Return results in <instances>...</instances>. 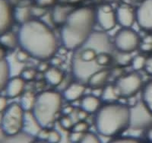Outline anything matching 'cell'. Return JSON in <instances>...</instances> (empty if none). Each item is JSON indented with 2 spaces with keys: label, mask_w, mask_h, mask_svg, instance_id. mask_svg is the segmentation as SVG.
<instances>
[{
  "label": "cell",
  "mask_w": 152,
  "mask_h": 143,
  "mask_svg": "<svg viewBox=\"0 0 152 143\" xmlns=\"http://www.w3.org/2000/svg\"><path fill=\"white\" fill-rule=\"evenodd\" d=\"M81 0H69V2H71V3H76V2H80Z\"/></svg>",
  "instance_id": "obj_48"
},
{
  "label": "cell",
  "mask_w": 152,
  "mask_h": 143,
  "mask_svg": "<svg viewBox=\"0 0 152 143\" xmlns=\"http://www.w3.org/2000/svg\"><path fill=\"white\" fill-rule=\"evenodd\" d=\"M19 47L37 60L52 59L58 50L56 35L46 23L31 19L21 24L18 31Z\"/></svg>",
  "instance_id": "obj_1"
},
{
  "label": "cell",
  "mask_w": 152,
  "mask_h": 143,
  "mask_svg": "<svg viewBox=\"0 0 152 143\" xmlns=\"http://www.w3.org/2000/svg\"><path fill=\"white\" fill-rule=\"evenodd\" d=\"M62 112H63V114L64 115H69L70 114H72L73 111V107H72V106H66V107H65L64 108L62 109Z\"/></svg>",
  "instance_id": "obj_45"
},
{
  "label": "cell",
  "mask_w": 152,
  "mask_h": 143,
  "mask_svg": "<svg viewBox=\"0 0 152 143\" xmlns=\"http://www.w3.org/2000/svg\"><path fill=\"white\" fill-rule=\"evenodd\" d=\"M25 81L20 76L10 78L5 87V95L9 99H15L24 92Z\"/></svg>",
  "instance_id": "obj_13"
},
{
  "label": "cell",
  "mask_w": 152,
  "mask_h": 143,
  "mask_svg": "<svg viewBox=\"0 0 152 143\" xmlns=\"http://www.w3.org/2000/svg\"><path fill=\"white\" fill-rule=\"evenodd\" d=\"M110 76V72L108 69H98L91 75L87 81L91 88H102Z\"/></svg>",
  "instance_id": "obj_15"
},
{
  "label": "cell",
  "mask_w": 152,
  "mask_h": 143,
  "mask_svg": "<svg viewBox=\"0 0 152 143\" xmlns=\"http://www.w3.org/2000/svg\"><path fill=\"white\" fill-rule=\"evenodd\" d=\"M89 124L85 120H79L78 122L74 123L72 131L77 132L80 133H85L88 131Z\"/></svg>",
  "instance_id": "obj_29"
},
{
  "label": "cell",
  "mask_w": 152,
  "mask_h": 143,
  "mask_svg": "<svg viewBox=\"0 0 152 143\" xmlns=\"http://www.w3.org/2000/svg\"><path fill=\"white\" fill-rule=\"evenodd\" d=\"M104 1H107V2H115V1H118V0H104Z\"/></svg>",
  "instance_id": "obj_49"
},
{
  "label": "cell",
  "mask_w": 152,
  "mask_h": 143,
  "mask_svg": "<svg viewBox=\"0 0 152 143\" xmlns=\"http://www.w3.org/2000/svg\"><path fill=\"white\" fill-rule=\"evenodd\" d=\"M64 73L56 67H50L45 73V79L52 86H59L64 80Z\"/></svg>",
  "instance_id": "obj_18"
},
{
  "label": "cell",
  "mask_w": 152,
  "mask_h": 143,
  "mask_svg": "<svg viewBox=\"0 0 152 143\" xmlns=\"http://www.w3.org/2000/svg\"><path fill=\"white\" fill-rule=\"evenodd\" d=\"M6 51L7 50L5 48H3L2 46H0V61L4 59H6V57H5L6 56Z\"/></svg>",
  "instance_id": "obj_47"
},
{
  "label": "cell",
  "mask_w": 152,
  "mask_h": 143,
  "mask_svg": "<svg viewBox=\"0 0 152 143\" xmlns=\"http://www.w3.org/2000/svg\"><path fill=\"white\" fill-rule=\"evenodd\" d=\"M135 14L138 26L144 31L152 32V0H143Z\"/></svg>",
  "instance_id": "obj_9"
},
{
  "label": "cell",
  "mask_w": 152,
  "mask_h": 143,
  "mask_svg": "<svg viewBox=\"0 0 152 143\" xmlns=\"http://www.w3.org/2000/svg\"><path fill=\"white\" fill-rule=\"evenodd\" d=\"M142 41L139 35L130 28H123L114 37V46L123 54H131L140 48Z\"/></svg>",
  "instance_id": "obj_6"
},
{
  "label": "cell",
  "mask_w": 152,
  "mask_h": 143,
  "mask_svg": "<svg viewBox=\"0 0 152 143\" xmlns=\"http://www.w3.org/2000/svg\"><path fill=\"white\" fill-rule=\"evenodd\" d=\"M142 101L152 114V81L148 82L142 90Z\"/></svg>",
  "instance_id": "obj_25"
},
{
  "label": "cell",
  "mask_w": 152,
  "mask_h": 143,
  "mask_svg": "<svg viewBox=\"0 0 152 143\" xmlns=\"http://www.w3.org/2000/svg\"><path fill=\"white\" fill-rule=\"evenodd\" d=\"M50 69V66L47 62H46L45 61H42V62H40L37 66V69L41 73H45L48 69Z\"/></svg>",
  "instance_id": "obj_41"
},
{
  "label": "cell",
  "mask_w": 152,
  "mask_h": 143,
  "mask_svg": "<svg viewBox=\"0 0 152 143\" xmlns=\"http://www.w3.org/2000/svg\"><path fill=\"white\" fill-rule=\"evenodd\" d=\"M81 48H83V50L79 53V58H78L79 59L78 60L80 62L85 64H90L95 62V59H96V57H97L98 53L94 47H82Z\"/></svg>",
  "instance_id": "obj_23"
},
{
  "label": "cell",
  "mask_w": 152,
  "mask_h": 143,
  "mask_svg": "<svg viewBox=\"0 0 152 143\" xmlns=\"http://www.w3.org/2000/svg\"><path fill=\"white\" fill-rule=\"evenodd\" d=\"M25 111L19 103H9L2 114L0 125L8 137L15 136L23 131L25 122Z\"/></svg>",
  "instance_id": "obj_5"
},
{
  "label": "cell",
  "mask_w": 152,
  "mask_h": 143,
  "mask_svg": "<svg viewBox=\"0 0 152 143\" xmlns=\"http://www.w3.org/2000/svg\"><path fill=\"white\" fill-rule=\"evenodd\" d=\"M140 49L144 52H152V37L146 38L143 43H141Z\"/></svg>",
  "instance_id": "obj_35"
},
{
  "label": "cell",
  "mask_w": 152,
  "mask_h": 143,
  "mask_svg": "<svg viewBox=\"0 0 152 143\" xmlns=\"http://www.w3.org/2000/svg\"><path fill=\"white\" fill-rule=\"evenodd\" d=\"M112 141L117 142H138V140L134 138H116V139H113Z\"/></svg>",
  "instance_id": "obj_42"
},
{
  "label": "cell",
  "mask_w": 152,
  "mask_h": 143,
  "mask_svg": "<svg viewBox=\"0 0 152 143\" xmlns=\"http://www.w3.org/2000/svg\"><path fill=\"white\" fill-rule=\"evenodd\" d=\"M81 142L84 143H98L100 142V139L99 138L97 135L91 132H86L83 134L82 139L81 140Z\"/></svg>",
  "instance_id": "obj_30"
},
{
  "label": "cell",
  "mask_w": 152,
  "mask_h": 143,
  "mask_svg": "<svg viewBox=\"0 0 152 143\" xmlns=\"http://www.w3.org/2000/svg\"><path fill=\"white\" fill-rule=\"evenodd\" d=\"M37 96L32 92H24L20 96L19 104L25 112H31L34 107Z\"/></svg>",
  "instance_id": "obj_22"
},
{
  "label": "cell",
  "mask_w": 152,
  "mask_h": 143,
  "mask_svg": "<svg viewBox=\"0 0 152 143\" xmlns=\"http://www.w3.org/2000/svg\"><path fill=\"white\" fill-rule=\"evenodd\" d=\"M37 74V72L35 69H31V68H27L24 69L20 73V77L24 80L25 81H32L35 78Z\"/></svg>",
  "instance_id": "obj_28"
},
{
  "label": "cell",
  "mask_w": 152,
  "mask_h": 143,
  "mask_svg": "<svg viewBox=\"0 0 152 143\" xmlns=\"http://www.w3.org/2000/svg\"><path fill=\"white\" fill-rule=\"evenodd\" d=\"M31 12H32L33 16H35L37 18H40L42 16L45 15L46 13H47V10H46V8L37 5L36 7H33L31 9Z\"/></svg>",
  "instance_id": "obj_34"
},
{
  "label": "cell",
  "mask_w": 152,
  "mask_h": 143,
  "mask_svg": "<svg viewBox=\"0 0 152 143\" xmlns=\"http://www.w3.org/2000/svg\"><path fill=\"white\" fill-rule=\"evenodd\" d=\"M14 21V8L10 1L0 0V35L10 31Z\"/></svg>",
  "instance_id": "obj_10"
},
{
  "label": "cell",
  "mask_w": 152,
  "mask_h": 143,
  "mask_svg": "<svg viewBox=\"0 0 152 143\" xmlns=\"http://www.w3.org/2000/svg\"><path fill=\"white\" fill-rule=\"evenodd\" d=\"M62 140L61 134L56 130L51 129L49 132V136L47 138V141L50 142H59Z\"/></svg>",
  "instance_id": "obj_33"
},
{
  "label": "cell",
  "mask_w": 152,
  "mask_h": 143,
  "mask_svg": "<svg viewBox=\"0 0 152 143\" xmlns=\"http://www.w3.org/2000/svg\"><path fill=\"white\" fill-rule=\"evenodd\" d=\"M145 70L147 72L148 74L152 76V55L150 56L148 58H147Z\"/></svg>",
  "instance_id": "obj_40"
},
{
  "label": "cell",
  "mask_w": 152,
  "mask_h": 143,
  "mask_svg": "<svg viewBox=\"0 0 152 143\" xmlns=\"http://www.w3.org/2000/svg\"><path fill=\"white\" fill-rule=\"evenodd\" d=\"M113 62V56L109 52H100L98 53L95 62L99 67H106L110 66Z\"/></svg>",
  "instance_id": "obj_26"
},
{
  "label": "cell",
  "mask_w": 152,
  "mask_h": 143,
  "mask_svg": "<svg viewBox=\"0 0 152 143\" xmlns=\"http://www.w3.org/2000/svg\"><path fill=\"white\" fill-rule=\"evenodd\" d=\"M151 125L152 114L142 100L130 108L129 128L134 130H142L147 129Z\"/></svg>",
  "instance_id": "obj_8"
},
{
  "label": "cell",
  "mask_w": 152,
  "mask_h": 143,
  "mask_svg": "<svg viewBox=\"0 0 152 143\" xmlns=\"http://www.w3.org/2000/svg\"><path fill=\"white\" fill-rule=\"evenodd\" d=\"M119 98L117 90L115 85H107L103 89V94L101 96V99L107 101V103H111V102H116Z\"/></svg>",
  "instance_id": "obj_24"
},
{
  "label": "cell",
  "mask_w": 152,
  "mask_h": 143,
  "mask_svg": "<svg viewBox=\"0 0 152 143\" xmlns=\"http://www.w3.org/2000/svg\"><path fill=\"white\" fill-rule=\"evenodd\" d=\"M36 1L37 5H40V6L44 8H47L48 6L52 5L56 2V0H36Z\"/></svg>",
  "instance_id": "obj_39"
},
{
  "label": "cell",
  "mask_w": 152,
  "mask_h": 143,
  "mask_svg": "<svg viewBox=\"0 0 152 143\" xmlns=\"http://www.w3.org/2000/svg\"><path fill=\"white\" fill-rule=\"evenodd\" d=\"M49 132H50L49 128H42L39 131V133H37V136L42 140H47L49 136Z\"/></svg>",
  "instance_id": "obj_38"
},
{
  "label": "cell",
  "mask_w": 152,
  "mask_h": 143,
  "mask_svg": "<svg viewBox=\"0 0 152 143\" xmlns=\"http://www.w3.org/2000/svg\"><path fill=\"white\" fill-rule=\"evenodd\" d=\"M147 58L143 55L135 56L131 61L132 67L135 71H140L142 69H145L146 65Z\"/></svg>",
  "instance_id": "obj_27"
},
{
  "label": "cell",
  "mask_w": 152,
  "mask_h": 143,
  "mask_svg": "<svg viewBox=\"0 0 152 143\" xmlns=\"http://www.w3.org/2000/svg\"><path fill=\"white\" fill-rule=\"evenodd\" d=\"M100 107H101L100 98L93 95L84 97L81 100V108L85 110L88 114L97 113Z\"/></svg>",
  "instance_id": "obj_16"
},
{
  "label": "cell",
  "mask_w": 152,
  "mask_h": 143,
  "mask_svg": "<svg viewBox=\"0 0 152 143\" xmlns=\"http://www.w3.org/2000/svg\"><path fill=\"white\" fill-rule=\"evenodd\" d=\"M97 21L104 31H110L117 24L116 12L109 5H104L97 11Z\"/></svg>",
  "instance_id": "obj_11"
},
{
  "label": "cell",
  "mask_w": 152,
  "mask_h": 143,
  "mask_svg": "<svg viewBox=\"0 0 152 143\" xmlns=\"http://www.w3.org/2000/svg\"><path fill=\"white\" fill-rule=\"evenodd\" d=\"M32 12L31 9L28 6L18 5L14 9V18L15 21L21 24H25L32 19Z\"/></svg>",
  "instance_id": "obj_19"
},
{
  "label": "cell",
  "mask_w": 152,
  "mask_h": 143,
  "mask_svg": "<svg viewBox=\"0 0 152 143\" xmlns=\"http://www.w3.org/2000/svg\"><path fill=\"white\" fill-rule=\"evenodd\" d=\"M145 136H146V138H147V139L148 140V141L151 142H152V125L151 126H149V127L147 129Z\"/></svg>",
  "instance_id": "obj_46"
},
{
  "label": "cell",
  "mask_w": 152,
  "mask_h": 143,
  "mask_svg": "<svg viewBox=\"0 0 152 143\" xmlns=\"http://www.w3.org/2000/svg\"><path fill=\"white\" fill-rule=\"evenodd\" d=\"M115 12L117 23L123 28H131L136 21L135 12L129 5H120Z\"/></svg>",
  "instance_id": "obj_12"
},
{
  "label": "cell",
  "mask_w": 152,
  "mask_h": 143,
  "mask_svg": "<svg viewBox=\"0 0 152 143\" xmlns=\"http://www.w3.org/2000/svg\"><path fill=\"white\" fill-rule=\"evenodd\" d=\"M15 58L16 60L18 62H20V63H24L27 61H28V59L31 58V56L26 51H24V50L20 48V50L16 53Z\"/></svg>",
  "instance_id": "obj_32"
},
{
  "label": "cell",
  "mask_w": 152,
  "mask_h": 143,
  "mask_svg": "<svg viewBox=\"0 0 152 143\" xmlns=\"http://www.w3.org/2000/svg\"><path fill=\"white\" fill-rule=\"evenodd\" d=\"M71 12L72 11L69 10L66 6L56 5L52 12L53 21L55 24L62 26L66 21Z\"/></svg>",
  "instance_id": "obj_20"
},
{
  "label": "cell",
  "mask_w": 152,
  "mask_h": 143,
  "mask_svg": "<svg viewBox=\"0 0 152 143\" xmlns=\"http://www.w3.org/2000/svg\"><path fill=\"white\" fill-rule=\"evenodd\" d=\"M8 98L6 96H2L0 95V114H2L3 112L6 110V108L9 106V103H8Z\"/></svg>",
  "instance_id": "obj_36"
},
{
  "label": "cell",
  "mask_w": 152,
  "mask_h": 143,
  "mask_svg": "<svg viewBox=\"0 0 152 143\" xmlns=\"http://www.w3.org/2000/svg\"><path fill=\"white\" fill-rule=\"evenodd\" d=\"M97 12L89 7L72 10L60 31V38L65 48L79 50L93 33L97 21Z\"/></svg>",
  "instance_id": "obj_2"
},
{
  "label": "cell",
  "mask_w": 152,
  "mask_h": 143,
  "mask_svg": "<svg viewBox=\"0 0 152 143\" xmlns=\"http://www.w3.org/2000/svg\"><path fill=\"white\" fill-rule=\"evenodd\" d=\"M62 95L54 91H46L37 96L31 113L42 128L53 124L62 111Z\"/></svg>",
  "instance_id": "obj_4"
},
{
  "label": "cell",
  "mask_w": 152,
  "mask_h": 143,
  "mask_svg": "<svg viewBox=\"0 0 152 143\" xmlns=\"http://www.w3.org/2000/svg\"><path fill=\"white\" fill-rule=\"evenodd\" d=\"M11 69L9 61L4 59L0 61V94L5 89L6 84L10 79Z\"/></svg>",
  "instance_id": "obj_21"
},
{
  "label": "cell",
  "mask_w": 152,
  "mask_h": 143,
  "mask_svg": "<svg viewBox=\"0 0 152 143\" xmlns=\"http://www.w3.org/2000/svg\"><path fill=\"white\" fill-rule=\"evenodd\" d=\"M143 85L142 78L138 73H132L120 76L116 81V86L119 98H132L140 92Z\"/></svg>",
  "instance_id": "obj_7"
},
{
  "label": "cell",
  "mask_w": 152,
  "mask_h": 143,
  "mask_svg": "<svg viewBox=\"0 0 152 143\" xmlns=\"http://www.w3.org/2000/svg\"><path fill=\"white\" fill-rule=\"evenodd\" d=\"M86 88L82 83H72L63 91L62 97L69 102H75L83 97Z\"/></svg>",
  "instance_id": "obj_14"
},
{
  "label": "cell",
  "mask_w": 152,
  "mask_h": 143,
  "mask_svg": "<svg viewBox=\"0 0 152 143\" xmlns=\"http://www.w3.org/2000/svg\"><path fill=\"white\" fill-rule=\"evenodd\" d=\"M88 114H89L88 112H86L85 110L81 109L78 113V117L79 118L80 120H85V119L88 117Z\"/></svg>",
  "instance_id": "obj_43"
},
{
  "label": "cell",
  "mask_w": 152,
  "mask_h": 143,
  "mask_svg": "<svg viewBox=\"0 0 152 143\" xmlns=\"http://www.w3.org/2000/svg\"><path fill=\"white\" fill-rule=\"evenodd\" d=\"M84 133H77V132L72 131L71 134L69 135V140L72 142H81Z\"/></svg>",
  "instance_id": "obj_37"
},
{
  "label": "cell",
  "mask_w": 152,
  "mask_h": 143,
  "mask_svg": "<svg viewBox=\"0 0 152 143\" xmlns=\"http://www.w3.org/2000/svg\"><path fill=\"white\" fill-rule=\"evenodd\" d=\"M130 107L111 102L101 105L97 111L95 126L99 135L112 138L124 133L129 128Z\"/></svg>",
  "instance_id": "obj_3"
},
{
  "label": "cell",
  "mask_w": 152,
  "mask_h": 143,
  "mask_svg": "<svg viewBox=\"0 0 152 143\" xmlns=\"http://www.w3.org/2000/svg\"><path fill=\"white\" fill-rule=\"evenodd\" d=\"M59 125L63 129L69 130V129H72L74 123H73L72 120L69 117V115H64L59 120Z\"/></svg>",
  "instance_id": "obj_31"
},
{
  "label": "cell",
  "mask_w": 152,
  "mask_h": 143,
  "mask_svg": "<svg viewBox=\"0 0 152 143\" xmlns=\"http://www.w3.org/2000/svg\"><path fill=\"white\" fill-rule=\"evenodd\" d=\"M7 139L8 136L5 134L3 129H2V127L0 125V142H7Z\"/></svg>",
  "instance_id": "obj_44"
},
{
  "label": "cell",
  "mask_w": 152,
  "mask_h": 143,
  "mask_svg": "<svg viewBox=\"0 0 152 143\" xmlns=\"http://www.w3.org/2000/svg\"><path fill=\"white\" fill-rule=\"evenodd\" d=\"M0 46L6 50H14L19 47L18 34L9 31L0 35Z\"/></svg>",
  "instance_id": "obj_17"
}]
</instances>
